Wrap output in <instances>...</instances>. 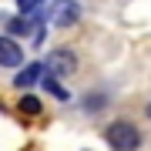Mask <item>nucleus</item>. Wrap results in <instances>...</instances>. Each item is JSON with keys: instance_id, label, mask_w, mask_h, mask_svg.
I'll return each instance as SVG.
<instances>
[{"instance_id": "9d476101", "label": "nucleus", "mask_w": 151, "mask_h": 151, "mask_svg": "<svg viewBox=\"0 0 151 151\" xmlns=\"http://www.w3.org/2000/svg\"><path fill=\"white\" fill-rule=\"evenodd\" d=\"M148 118H151V104H148Z\"/></svg>"}, {"instance_id": "0eeeda50", "label": "nucleus", "mask_w": 151, "mask_h": 151, "mask_svg": "<svg viewBox=\"0 0 151 151\" xmlns=\"http://www.w3.org/2000/svg\"><path fill=\"white\" fill-rule=\"evenodd\" d=\"M40 84H44V91H47V94H54L57 101H70V94H67L64 87L57 84V77H50V74H40Z\"/></svg>"}, {"instance_id": "f03ea898", "label": "nucleus", "mask_w": 151, "mask_h": 151, "mask_svg": "<svg viewBox=\"0 0 151 151\" xmlns=\"http://www.w3.org/2000/svg\"><path fill=\"white\" fill-rule=\"evenodd\" d=\"M44 70H47L50 77H70L77 70V57L70 54V50L57 47V50H50V54L44 57Z\"/></svg>"}, {"instance_id": "6e6552de", "label": "nucleus", "mask_w": 151, "mask_h": 151, "mask_svg": "<svg viewBox=\"0 0 151 151\" xmlns=\"http://www.w3.org/2000/svg\"><path fill=\"white\" fill-rule=\"evenodd\" d=\"M17 108H20L24 114H40V108H44V104H40V97H34V94H24L20 101H17Z\"/></svg>"}, {"instance_id": "f257e3e1", "label": "nucleus", "mask_w": 151, "mask_h": 151, "mask_svg": "<svg viewBox=\"0 0 151 151\" xmlns=\"http://www.w3.org/2000/svg\"><path fill=\"white\" fill-rule=\"evenodd\" d=\"M104 138H108L111 151H138V148H141V134H138V128H134L131 121H114V124H108Z\"/></svg>"}, {"instance_id": "7ed1b4c3", "label": "nucleus", "mask_w": 151, "mask_h": 151, "mask_svg": "<svg viewBox=\"0 0 151 151\" xmlns=\"http://www.w3.org/2000/svg\"><path fill=\"white\" fill-rule=\"evenodd\" d=\"M77 17H81V4H77V0H57V4L50 7V20H54L57 27H70Z\"/></svg>"}, {"instance_id": "423d86ee", "label": "nucleus", "mask_w": 151, "mask_h": 151, "mask_svg": "<svg viewBox=\"0 0 151 151\" xmlns=\"http://www.w3.org/2000/svg\"><path fill=\"white\" fill-rule=\"evenodd\" d=\"M40 74H44V64H24L20 74L14 77V84L17 87H34V84L40 81Z\"/></svg>"}, {"instance_id": "1a4fd4ad", "label": "nucleus", "mask_w": 151, "mask_h": 151, "mask_svg": "<svg viewBox=\"0 0 151 151\" xmlns=\"http://www.w3.org/2000/svg\"><path fill=\"white\" fill-rule=\"evenodd\" d=\"M44 7V0H17V10L20 14H37Z\"/></svg>"}, {"instance_id": "39448f33", "label": "nucleus", "mask_w": 151, "mask_h": 151, "mask_svg": "<svg viewBox=\"0 0 151 151\" xmlns=\"http://www.w3.org/2000/svg\"><path fill=\"white\" fill-rule=\"evenodd\" d=\"M4 27H7V37H24V34H30L34 27H37V17H34V14L7 17V20H4Z\"/></svg>"}, {"instance_id": "20e7f679", "label": "nucleus", "mask_w": 151, "mask_h": 151, "mask_svg": "<svg viewBox=\"0 0 151 151\" xmlns=\"http://www.w3.org/2000/svg\"><path fill=\"white\" fill-rule=\"evenodd\" d=\"M24 64V47L14 37L0 34V67H20Z\"/></svg>"}]
</instances>
